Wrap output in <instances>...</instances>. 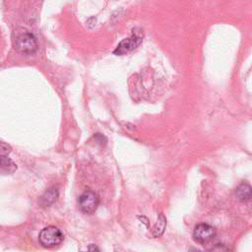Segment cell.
Listing matches in <instances>:
<instances>
[{"label": "cell", "instance_id": "cell-2", "mask_svg": "<svg viewBox=\"0 0 252 252\" xmlns=\"http://www.w3.org/2000/svg\"><path fill=\"white\" fill-rule=\"evenodd\" d=\"M15 48L22 53H33L37 49L35 36L31 32H23L19 34L15 40Z\"/></svg>", "mask_w": 252, "mask_h": 252}, {"label": "cell", "instance_id": "cell-6", "mask_svg": "<svg viewBox=\"0 0 252 252\" xmlns=\"http://www.w3.org/2000/svg\"><path fill=\"white\" fill-rule=\"evenodd\" d=\"M58 198V191L56 188L51 187L49 188L47 191H45V193L41 196L40 199V204L43 207H47L52 205Z\"/></svg>", "mask_w": 252, "mask_h": 252}, {"label": "cell", "instance_id": "cell-10", "mask_svg": "<svg viewBox=\"0 0 252 252\" xmlns=\"http://www.w3.org/2000/svg\"><path fill=\"white\" fill-rule=\"evenodd\" d=\"M88 252H99V250H98V248H97L94 244H91V245L89 246Z\"/></svg>", "mask_w": 252, "mask_h": 252}, {"label": "cell", "instance_id": "cell-8", "mask_svg": "<svg viewBox=\"0 0 252 252\" xmlns=\"http://www.w3.org/2000/svg\"><path fill=\"white\" fill-rule=\"evenodd\" d=\"M236 196L242 202L249 201L251 198V187L248 184H241L236 189Z\"/></svg>", "mask_w": 252, "mask_h": 252}, {"label": "cell", "instance_id": "cell-4", "mask_svg": "<svg viewBox=\"0 0 252 252\" xmlns=\"http://www.w3.org/2000/svg\"><path fill=\"white\" fill-rule=\"evenodd\" d=\"M215 234H216L215 228L208 223L197 224L193 231L194 239L201 244L210 242L215 237Z\"/></svg>", "mask_w": 252, "mask_h": 252}, {"label": "cell", "instance_id": "cell-5", "mask_svg": "<svg viewBox=\"0 0 252 252\" xmlns=\"http://www.w3.org/2000/svg\"><path fill=\"white\" fill-rule=\"evenodd\" d=\"M142 41V38L137 36V35H132L131 37L125 38L122 41H120V43L117 45V47L115 48V50L113 51L114 54L117 55H122L125 54L133 49H135Z\"/></svg>", "mask_w": 252, "mask_h": 252}, {"label": "cell", "instance_id": "cell-1", "mask_svg": "<svg viewBox=\"0 0 252 252\" xmlns=\"http://www.w3.org/2000/svg\"><path fill=\"white\" fill-rule=\"evenodd\" d=\"M39 243L46 248H52L58 246L63 241V234L59 228L50 225L44 227L38 235Z\"/></svg>", "mask_w": 252, "mask_h": 252}, {"label": "cell", "instance_id": "cell-9", "mask_svg": "<svg viewBox=\"0 0 252 252\" xmlns=\"http://www.w3.org/2000/svg\"><path fill=\"white\" fill-rule=\"evenodd\" d=\"M165 218L163 217V215H159V218L158 220V222L156 223L154 229H153V234L154 236H158L160 235L163 230H164V227H165Z\"/></svg>", "mask_w": 252, "mask_h": 252}, {"label": "cell", "instance_id": "cell-7", "mask_svg": "<svg viewBox=\"0 0 252 252\" xmlns=\"http://www.w3.org/2000/svg\"><path fill=\"white\" fill-rule=\"evenodd\" d=\"M16 168L17 166L11 158L0 155V172L12 173L16 170Z\"/></svg>", "mask_w": 252, "mask_h": 252}, {"label": "cell", "instance_id": "cell-3", "mask_svg": "<svg viewBox=\"0 0 252 252\" xmlns=\"http://www.w3.org/2000/svg\"><path fill=\"white\" fill-rule=\"evenodd\" d=\"M99 198L97 194L92 190H86L79 198V207L85 214H93L97 209Z\"/></svg>", "mask_w": 252, "mask_h": 252}]
</instances>
